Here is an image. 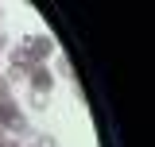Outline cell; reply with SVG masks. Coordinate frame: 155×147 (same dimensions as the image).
Returning <instances> with one entry per match:
<instances>
[{"mask_svg":"<svg viewBox=\"0 0 155 147\" xmlns=\"http://www.w3.org/2000/svg\"><path fill=\"white\" fill-rule=\"evenodd\" d=\"M0 128L12 132V136H27L31 124H27V112L19 109L16 101H0Z\"/></svg>","mask_w":155,"mask_h":147,"instance_id":"6da1fadb","label":"cell"},{"mask_svg":"<svg viewBox=\"0 0 155 147\" xmlns=\"http://www.w3.org/2000/svg\"><path fill=\"white\" fill-rule=\"evenodd\" d=\"M39 62L31 54H27V47H12V51H8V74H4V77H8V81H27V74L35 70Z\"/></svg>","mask_w":155,"mask_h":147,"instance_id":"7a4b0ae2","label":"cell"},{"mask_svg":"<svg viewBox=\"0 0 155 147\" xmlns=\"http://www.w3.org/2000/svg\"><path fill=\"white\" fill-rule=\"evenodd\" d=\"M27 85H31V93H39V97H51V93H54V74H51V66H35V70L27 74Z\"/></svg>","mask_w":155,"mask_h":147,"instance_id":"3957f363","label":"cell"},{"mask_svg":"<svg viewBox=\"0 0 155 147\" xmlns=\"http://www.w3.org/2000/svg\"><path fill=\"white\" fill-rule=\"evenodd\" d=\"M23 47H27V54L35 58L39 66H47V58L54 54V39H51V35H31Z\"/></svg>","mask_w":155,"mask_h":147,"instance_id":"277c9868","label":"cell"},{"mask_svg":"<svg viewBox=\"0 0 155 147\" xmlns=\"http://www.w3.org/2000/svg\"><path fill=\"white\" fill-rule=\"evenodd\" d=\"M51 74H58V77H66V81H74V85H78V70L70 66V58H62V54L54 58V70H51Z\"/></svg>","mask_w":155,"mask_h":147,"instance_id":"5b68a950","label":"cell"},{"mask_svg":"<svg viewBox=\"0 0 155 147\" xmlns=\"http://www.w3.org/2000/svg\"><path fill=\"white\" fill-rule=\"evenodd\" d=\"M0 101H12V81L0 74Z\"/></svg>","mask_w":155,"mask_h":147,"instance_id":"8992f818","label":"cell"},{"mask_svg":"<svg viewBox=\"0 0 155 147\" xmlns=\"http://www.w3.org/2000/svg\"><path fill=\"white\" fill-rule=\"evenodd\" d=\"M51 105V97H39V93H31V109H47Z\"/></svg>","mask_w":155,"mask_h":147,"instance_id":"52a82bcc","label":"cell"},{"mask_svg":"<svg viewBox=\"0 0 155 147\" xmlns=\"http://www.w3.org/2000/svg\"><path fill=\"white\" fill-rule=\"evenodd\" d=\"M35 147H58V139H54V136H39Z\"/></svg>","mask_w":155,"mask_h":147,"instance_id":"ba28073f","label":"cell"},{"mask_svg":"<svg viewBox=\"0 0 155 147\" xmlns=\"http://www.w3.org/2000/svg\"><path fill=\"white\" fill-rule=\"evenodd\" d=\"M0 147H19V143H16V139H4V143H0Z\"/></svg>","mask_w":155,"mask_h":147,"instance_id":"9c48e42d","label":"cell"},{"mask_svg":"<svg viewBox=\"0 0 155 147\" xmlns=\"http://www.w3.org/2000/svg\"><path fill=\"white\" fill-rule=\"evenodd\" d=\"M4 47H8V39H4V35H0V51H4Z\"/></svg>","mask_w":155,"mask_h":147,"instance_id":"30bf717a","label":"cell"},{"mask_svg":"<svg viewBox=\"0 0 155 147\" xmlns=\"http://www.w3.org/2000/svg\"><path fill=\"white\" fill-rule=\"evenodd\" d=\"M0 143H4V128H0Z\"/></svg>","mask_w":155,"mask_h":147,"instance_id":"8fae6325","label":"cell"}]
</instances>
